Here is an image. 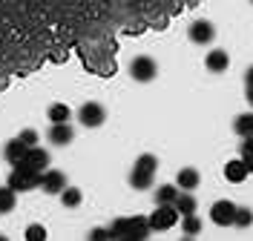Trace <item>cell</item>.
<instances>
[{
	"mask_svg": "<svg viewBox=\"0 0 253 241\" xmlns=\"http://www.w3.org/2000/svg\"><path fill=\"white\" fill-rule=\"evenodd\" d=\"M207 69L210 72H224L227 66H230V55L224 52V49H213V52H207Z\"/></svg>",
	"mask_w": 253,
	"mask_h": 241,
	"instance_id": "7c38bea8",
	"label": "cell"
},
{
	"mask_svg": "<svg viewBox=\"0 0 253 241\" xmlns=\"http://www.w3.org/2000/svg\"><path fill=\"white\" fill-rule=\"evenodd\" d=\"M181 218H184L181 227H184V233H187V236H199V233H202V221H199L196 215H181Z\"/></svg>",
	"mask_w": 253,
	"mask_h": 241,
	"instance_id": "603a6c76",
	"label": "cell"
},
{
	"mask_svg": "<svg viewBox=\"0 0 253 241\" xmlns=\"http://www.w3.org/2000/svg\"><path fill=\"white\" fill-rule=\"evenodd\" d=\"M66 187V175L61 170H43L41 175V190H46L49 195H61V190Z\"/></svg>",
	"mask_w": 253,
	"mask_h": 241,
	"instance_id": "ba28073f",
	"label": "cell"
},
{
	"mask_svg": "<svg viewBox=\"0 0 253 241\" xmlns=\"http://www.w3.org/2000/svg\"><path fill=\"white\" fill-rule=\"evenodd\" d=\"M175 184H178V190H196L199 187V170L196 167H184L178 178H175Z\"/></svg>",
	"mask_w": 253,
	"mask_h": 241,
	"instance_id": "9a60e30c",
	"label": "cell"
},
{
	"mask_svg": "<svg viewBox=\"0 0 253 241\" xmlns=\"http://www.w3.org/2000/svg\"><path fill=\"white\" fill-rule=\"evenodd\" d=\"M233 129H236L239 138H245V135H253V112L239 115L236 121H233Z\"/></svg>",
	"mask_w": 253,
	"mask_h": 241,
	"instance_id": "2e32d148",
	"label": "cell"
},
{
	"mask_svg": "<svg viewBox=\"0 0 253 241\" xmlns=\"http://www.w3.org/2000/svg\"><path fill=\"white\" fill-rule=\"evenodd\" d=\"M156 198H158V204H175L178 190H175L173 184H161V187L156 190Z\"/></svg>",
	"mask_w": 253,
	"mask_h": 241,
	"instance_id": "ac0fdd59",
	"label": "cell"
},
{
	"mask_svg": "<svg viewBox=\"0 0 253 241\" xmlns=\"http://www.w3.org/2000/svg\"><path fill=\"white\" fill-rule=\"evenodd\" d=\"M41 175H43V172H38V170L26 167L23 161H20V164H12L9 187H12L15 193H20V190H35V187H41Z\"/></svg>",
	"mask_w": 253,
	"mask_h": 241,
	"instance_id": "3957f363",
	"label": "cell"
},
{
	"mask_svg": "<svg viewBox=\"0 0 253 241\" xmlns=\"http://www.w3.org/2000/svg\"><path fill=\"white\" fill-rule=\"evenodd\" d=\"M175 209H178L181 215H193V212H196V198H193V195H181L178 193V198H175Z\"/></svg>",
	"mask_w": 253,
	"mask_h": 241,
	"instance_id": "ffe728a7",
	"label": "cell"
},
{
	"mask_svg": "<svg viewBox=\"0 0 253 241\" xmlns=\"http://www.w3.org/2000/svg\"><path fill=\"white\" fill-rule=\"evenodd\" d=\"M72 135H75V132H72L69 124H52V127H49V141L58 144V146H66L72 141Z\"/></svg>",
	"mask_w": 253,
	"mask_h": 241,
	"instance_id": "4fadbf2b",
	"label": "cell"
},
{
	"mask_svg": "<svg viewBox=\"0 0 253 241\" xmlns=\"http://www.w3.org/2000/svg\"><path fill=\"white\" fill-rule=\"evenodd\" d=\"M69 106H66V103H52V106H49V121H52V124H66V121H69Z\"/></svg>",
	"mask_w": 253,
	"mask_h": 241,
	"instance_id": "e0dca14e",
	"label": "cell"
},
{
	"mask_svg": "<svg viewBox=\"0 0 253 241\" xmlns=\"http://www.w3.org/2000/svg\"><path fill=\"white\" fill-rule=\"evenodd\" d=\"M17 138H20V141H23L26 146H35V144H38V132H35V129H23Z\"/></svg>",
	"mask_w": 253,
	"mask_h": 241,
	"instance_id": "d4e9b609",
	"label": "cell"
},
{
	"mask_svg": "<svg viewBox=\"0 0 253 241\" xmlns=\"http://www.w3.org/2000/svg\"><path fill=\"white\" fill-rule=\"evenodd\" d=\"M61 201H63V207H78L81 204V190H75V187H63Z\"/></svg>",
	"mask_w": 253,
	"mask_h": 241,
	"instance_id": "44dd1931",
	"label": "cell"
},
{
	"mask_svg": "<svg viewBox=\"0 0 253 241\" xmlns=\"http://www.w3.org/2000/svg\"><path fill=\"white\" fill-rule=\"evenodd\" d=\"M248 101H251V106H253V89H248Z\"/></svg>",
	"mask_w": 253,
	"mask_h": 241,
	"instance_id": "f546056e",
	"label": "cell"
},
{
	"mask_svg": "<svg viewBox=\"0 0 253 241\" xmlns=\"http://www.w3.org/2000/svg\"><path fill=\"white\" fill-rule=\"evenodd\" d=\"M17 164H20V161H17ZM23 164L32 167V170H38V172H43V170H49V152L35 144V146H29V152H26Z\"/></svg>",
	"mask_w": 253,
	"mask_h": 241,
	"instance_id": "9c48e42d",
	"label": "cell"
},
{
	"mask_svg": "<svg viewBox=\"0 0 253 241\" xmlns=\"http://www.w3.org/2000/svg\"><path fill=\"white\" fill-rule=\"evenodd\" d=\"M178 218H181V212L175 209V204H158V209L147 221H150V230H170V227H175Z\"/></svg>",
	"mask_w": 253,
	"mask_h": 241,
	"instance_id": "277c9868",
	"label": "cell"
},
{
	"mask_svg": "<svg viewBox=\"0 0 253 241\" xmlns=\"http://www.w3.org/2000/svg\"><path fill=\"white\" fill-rule=\"evenodd\" d=\"M245 83H248V89H253V66L245 72Z\"/></svg>",
	"mask_w": 253,
	"mask_h": 241,
	"instance_id": "f1b7e54d",
	"label": "cell"
},
{
	"mask_svg": "<svg viewBox=\"0 0 253 241\" xmlns=\"http://www.w3.org/2000/svg\"><path fill=\"white\" fill-rule=\"evenodd\" d=\"M216 37V29H213V23H207V20H196L193 26H190V40L193 43H210Z\"/></svg>",
	"mask_w": 253,
	"mask_h": 241,
	"instance_id": "30bf717a",
	"label": "cell"
},
{
	"mask_svg": "<svg viewBox=\"0 0 253 241\" xmlns=\"http://www.w3.org/2000/svg\"><path fill=\"white\" fill-rule=\"evenodd\" d=\"M156 170H158V161H156V155H141V158L135 161L132 172H129V184H132L135 190H147V187H153V178H156Z\"/></svg>",
	"mask_w": 253,
	"mask_h": 241,
	"instance_id": "7a4b0ae2",
	"label": "cell"
},
{
	"mask_svg": "<svg viewBox=\"0 0 253 241\" xmlns=\"http://www.w3.org/2000/svg\"><path fill=\"white\" fill-rule=\"evenodd\" d=\"M26 152H29V146L23 144L20 138L9 141V144H6V149H3V155H6V161H9V164H17V161H23V158H26Z\"/></svg>",
	"mask_w": 253,
	"mask_h": 241,
	"instance_id": "5bb4252c",
	"label": "cell"
},
{
	"mask_svg": "<svg viewBox=\"0 0 253 241\" xmlns=\"http://www.w3.org/2000/svg\"><path fill=\"white\" fill-rule=\"evenodd\" d=\"M78 118H81V124H84V127L95 129V127H101V124L107 121V112H104V106H101V103L89 101V103H84V106H81Z\"/></svg>",
	"mask_w": 253,
	"mask_h": 241,
	"instance_id": "8992f818",
	"label": "cell"
},
{
	"mask_svg": "<svg viewBox=\"0 0 253 241\" xmlns=\"http://www.w3.org/2000/svg\"><path fill=\"white\" fill-rule=\"evenodd\" d=\"M158 66L153 58H147V55H141V58H135L132 64H129V75H132V80H138V83H150V80L156 78Z\"/></svg>",
	"mask_w": 253,
	"mask_h": 241,
	"instance_id": "5b68a950",
	"label": "cell"
},
{
	"mask_svg": "<svg viewBox=\"0 0 253 241\" xmlns=\"http://www.w3.org/2000/svg\"><path fill=\"white\" fill-rule=\"evenodd\" d=\"M15 209V190L6 184V187H0V212H12Z\"/></svg>",
	"mask_w": 253,
	"mask_h": 241,
	"instance_id": "d6986e66",
	"label": "cell"
},
{
	"mask_svg": "<svg viewBox=\"0 0 253 241\" xmlns=\"http://www.w3.org/2000/svg\"><path fill=\"white\" fill-rule=\"evenodd\" d=\"M112 239H132V241H141L150 236V221L147 218H138V215H132V218H118L115 224L110 227Z\"/></svg>",
	"mask_w": 253,
	"mask_h": 241,
	"instance_id": "6da1fadb",
	"label": "cell"
},
{
	"mask_svg": "<svg viewBox=\"0 0 253 241\" xmlns=\"http://www.w3.org/2000/svg\"><path fill=\"white\" fill-rule=\"evenodd\" d=\"M233 215H236V204H233V201H227V198L216 201L213 209H210L213 224H219V227H230V224H233Z\"/></svg>",
	"mask_w": 253,
	"mask_h": 241,
	"instance_id": "52a82bcc",
	"label": "cell"
},
{
	"mask_svg": "<svg viewBox=\"0 0 253 241\" xmlns=\"http://www.w3.org/2000/svg\"><path fill=\"white\" fill-rule=\"evenodd\" d=\"M43 239H46V227L43 224H32L26 230V241H43Z\"/></svg>",
	"mask_w": 253,
	"mask_h": 241,
	"instance_id": "cb8c5ba5",
	"label": "cell"
},
{
	"mask_svg": "<svg viewBox=\"0 0 253 241\" xmlns=\"http://www.w3.org/2000/svg\"><path fill=\"white\" fill-rule=\"evenodd\" d=\"M239 149H242V155L253 152V135H245V138H242V144H239Z\"/></svg>",
	"mask_w": 253,
	"mask_h": 241,
	"instance_id": "484cf974",
	"label": "cell"
},
{
	"mask_svg": "<svg viewBox=\"0 0 253 241\" xmlns=\"http://www.w3.org/2000/svg\"><path fill=\"white\" fill-rule=\"evenodd\" d=\"M89 239H95V241H101V239H112V233H110V230H101V227H98V230H92V233H89Z\"/></svg>",
	"mask_w": 253,
	"mask_h": 241,
	"instance_id": "4316f807",
	"label": "cell"
},
{
	"mask_svg": "<svg viewBox=\"0 0 253 241\" xmlns=\"http://www.w3.org/2000/svg\"><path fill=\"white\" fill-rule=\"evenodd\" d=\"M242 161H245V167H248V172H253V152H248V155H242Z\"/></svg>",
	"mask_w": 253,
	"mask_h": 241,
	"instance_id": "83f0119b",
	"label": "cell"
},
{
	"mask_svg": "<svg viewBox=\"0 0 253 241\" xmlns=\"http://www.w3.org/2000/svg\"><path fill=\"white\" fill-rule=\"evenodd\" d=\"M233 224H236V227H251V224H253V212H251L248 207H236Z\"/></svg>",
	"mask_w": 253,
	"mask_h": 241,
	"instance_id": "7402d4cb",
	"label": "cell"
},
{
	"mask_svg": "<svg viewBox=\"0 0 253 241\" xmlns=\"http://www.w3.org/2000/svg\"><path fill=\"white\" fill-rule=\"evenodd\" d=\"M248 175H251V172H248V167H245V161L242 158L227 161V164H224V178H227L230 184H242Z\"/></svg>",
	"mask_w": 253,
	"mask_h": 241,
	"instance_id": "8fae6325",
	"label": "cell"
}]
</instances>
